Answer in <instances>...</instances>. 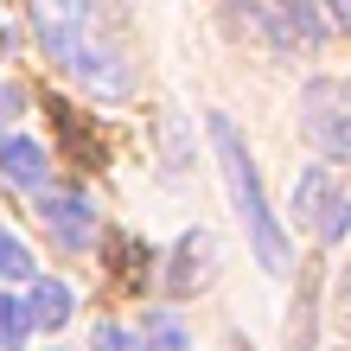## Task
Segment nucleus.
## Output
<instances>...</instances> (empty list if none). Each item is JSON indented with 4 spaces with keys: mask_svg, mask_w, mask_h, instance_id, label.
Listing matches in <instances>:
<instances>
[{
    "mask_svg": "<svg viewBox=\"0 0 351 351\" xmlns=\"http://www.w3.org/2000/svg\"><path fill=\"white\" fill-rule=\"evenodd\" d=\"M32 26L45 38V51L64 71H77L96 96H128V64L109 38L96 32V0H32Z\"/></svg>",
    "mask_w": 351,
    "mask_h": 351,
    "instance_id": "obj_1",
    "label": "nucleus"
},
{
    "mask_svg": "<svg viewBox=\"0 0 351 351\" xmlns=\"http://www.w3.org/2000/svg\"><path fill=\"white\" fill-rule=\"evenodd\" d=\"M211 147L223 160V185H230L237 211H243V223H250V243H256L262 268H268V275H287V237H281L275 211H268V192H262V179H256V160H250V147H243V134L230 128V115H211Z\"/></svg>",
    "mask_w": 351,
    "mask_h": 351,
    "instance_id": "obj_2",
    "label": "nucleus"
},
{
    "mask_svg": "<svg viewBox=\"0 0 351 351\" xmlns=\"http://www.w3.org/2000/svg\"><path fill=\"white\" fill-rule=\"evenodd\" d=\"M230 13H237L243 32H256L275 51H313L326 38V19L306 0H230Z\"/></svg>",
    "mask_w": 351,
    "mask_h": 351,
    "instance_id": "obj_3",
    "label": "nucleus"
},
{
    "mask_svg": "<svg viewBox=\"0 0 351 351\" xmlns=\"http://www.w3.org/2000/svg\"><path fill=\"white\" fill-rule=\"evenodd\" d=\"M300 121H306V134L319 141L326 160L351 154V96H345L339 77H313V84L300 90Z\"/></svg>",
    "mask_w": 351,
    "mask_h": 351,
    "instance_id": "obj_4",
    "label": "nucleus"
},
{
    "mask_svg": "<svg viewBox=\"0 0 351 351\" xmlns=\"http://www.w3.org/2000/svg\"><path fill=\"white\" fill-rule=\"evenodd\" d=\"M38 223L64 243V250H90L96 243V204L84 198V192H38Z\"/></svg>",
    "mask_w": 351,
    "mask_h": 351,
    "instance_id": "obj_5",
    "label": "nucleus"
},
{
    "mask_svg": "<svg viewBox=\"0 0 351 351\" xmlns=\"http://www.w3.org/2000/svg\"><path fill=\"white\" fill-rule=\"evenodd\" d=\"M0 173H7V185H26V192H45L51 154L38 147V141H26V134H7V141H0Z\"/></svg>",
    "mask_w": 351,
    "mask_h": 351,
    "instance_id": "obj_6",
    "label": "nucleus"
},
{
    "mask_svg": "<svg viewBox=\"0 0 351 351\" xmlns=\"http://www.w3.org/2000/svg\"><path fill=\"white\" fill-rule=\"evenodd\" d=\"M19 313H26V332H58V326L71 319V287L64 281H32V294L19 300Z\"/></svg>",
    "mask_w": 351,
    "mask_h": 351,
    "instance_id": "obj_7",
    "label": "nucleus"
},
{
    "mask_svg": "<svg viewBox=\"0 0 351 351\" xmlns=\"http://www.w3.org/2000/svg\"><path fill=\"white\" fill-rule=\"evenodd\" d=\"M332 204H339V198H332V173H326V167H306V173L294 179V217H313V223H319Z\"/></svg>",
    "mask_w": 351,
    "mask_h": 351,
    "instance_id": "obj_8",
    "label": "nucleus"
},
{
    "mask_svg": "<svg viewBox=\"0 0 351 351\" xmlns=\"http://www.w3.org/2000/svg\"><path fill=\"white\" fill-rule=\"evenodd\" d=\"M134 345H141V351H192V339H185V326H179L173 313H147Z\"/></svg>",
    "mask_w": 351,
    "mask_h": 351,
    "instance_id": "obj_9",
    "label": "nucleus"
},
{
    "mask_svg": "<svg viewBox=\"0 0 351 351\" xmlns=\"http://www.w3.org/2000/svg\"><path fill=\"white\" fill-rule=\"evenodd\" d=\"M204 256H211V237H185L179 243V268H173V294H192V287H198V275H204V268H198V275H192V262H204Z\"/></svg>",
    "mask_w": 351,
    "mask_h": 351,
    "instance_id": "obj_10",
    "label": "nucleus"
},
{
    "mask_svg": "<svg viewBox=\"0 0 351 351\" xmlns=\"http://www.w3.org/2000/svg\"><path fill=\"white\" fill-rule=\"evenodd\" d=\"M0 275H7V281H32L38 275V268H32V250L7 230V223H0Z\"/></svg>",
    "mask_w": 351,
    "mask_h": 351,
    "instance_id": "obj_11",
    "label": "nucleus"
},
{
    "mask_svg": "<svg viewBox=\"0 0 351 351\" xmlns=\"http://www.w3.org/2000/svg\"><path fill=\"white\" fill-rule=\"evenodd\" d=\"M19 339H26V313H19L13 294H0V351H13Z\"/></svg>",
    "mask_w": 351,
    "mask_h": 351,
    "instance_id": "obj_12",
    "label": "nucleus"
},
{
    "mask_svg": "<svg viewBox=\"0 0 351 351\" xmlns=\"http://www.w3.org/2000/svg\"><path fill=\"white\" fill-rule=\"evenodd\" d=\"M90 351H141L121 326H96V339H90Z\"/></svg>",
    "mask_w": 351,
    "mask_h": 351,
    "instance_id": "obj_13",
    "label": "nucleus"
},
{
    "mask_svg": "<svg viewBox=\"0 0 351 351\" xmlns=\"http://www.w3.org/2000/svg\"><path fill=\"white\" fill-rule=\"evenodd\" d=\"M19 109H26V90H19V84H0V128L19 121Z\"/></svg>",
    "mask_w": 351,
    "mask_h": 351,
    "instance_id": "obj_14",
    "label": "nucleus"
},
{
    "mask_svg": "<svg viewBox=\"0 0 351 351\" xmlns=\"http://www.w3.org/2000/svg\"><path fill=\"white\" fill-rule=\"evenodd\" d=\"M345 7H351V0H326V19H332V26H345V19H351Z\"/></svg>",
    "mask_w": 351,
    "mask_h": 351,
    "instance_id": "obj_15",
    "label": "nucleus"
}]
</instances>
